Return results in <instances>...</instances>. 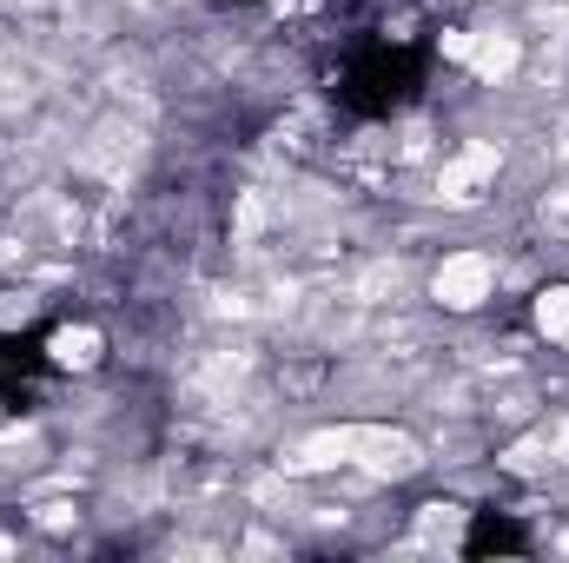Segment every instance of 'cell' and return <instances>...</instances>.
<instances>
[{
  "instance_id": "2",
  "label": "cell",
  "mask_w": 569,
  "mask_h": 563,
  "mask_svg": "<svg viewBox=\"0 0 569 563\" xmlns=\"http://www.w3.org/2000/svg\"><path fill=\"white\" fill-rule=\"evenodd\" d=\"M497 166H503V146L497 140H470L457 159H443V172H437V192L450 199V206H470L490 179H497Z\"/></svg>"
},
{
  "instance_id": "1",
  "label": "cell",
  "mask_w": 569,
  "mask_h": 563,
  "mask_svg": "<svg viewBox=\"0 0 569 563\" xmlns=\"http://www.w3.org/2000/svg\"><path fill=\"white\" fill-rule=\"evenodd\" d=\"M351 464L365 477H411L425 464L418 437L411 431H391V424H351Z\"/></svg>"
},
{
  "instance_id": "4",
  "label": "cell",
  "mask_w": 569,
  "mask_h": 563,
  "mask_svg": "<svg viewBox=\"0 0 569 563\" xmlns=\"http://www.w3.org/2000/svg\"><path fill=\"white\" fill-rule=\"evenodd\" d=\"M133 159H140V134H133V127H100L93 146L80 152V166H93V172H107V179H127Z\"/></svg>"
},
{
  "instance_id": "5",
  "label": "cell",
  "mask_w": 569,
  "mask_h": 563,
  "mask_svg": "<svg viewBox=\"0 0 569 563\" xmlns=\"http://www.w3.org/2000/svg\"><path fill=\"white\" fill-rule=\"evenodd\" d=\"M331 464H351V424H338V431H311V437L284 457V471H331Z\"/></svg>"
},
{
  "instance_id": "12",
  "label": "cell",
  "mask_w": 569,
  "mask_h": 563,
  "mask_svg": "<svg viewBox=\"0 0 569 563\" xmlns=\"http://www.w3.org/2000/svg\"><path fill=\"white\" fill-rule=\"evenodd\" d=\"M543 219H550V233H569V186L543 199Z\"/></svg>"
},
{
  "instance_id": "16",
  "label": "cell",
  "mask_w": 569,
  "mask_h": 563,
  "mask_svg": "<svg viewBox=\"0 0 569 563\" xmlns=\"http://www.w3.org/2000/svg\"><path fill=\"white\" fill-rule=\"evenodd\" d=\"M550 457H569V424L557 431V437H550Z\"/></svg>"
},
{
  "instance_id": "14",
  "label": "cell",
  "mask_w": 569,
  "mask_h": 563,
  "mask_svg": "<svg viewBox=\"0 0 569 563\" xmlns=\"http://www.w3.org/2000/svg\"><path fill=\"white\" fill-rule=\"evenodd\" d=\"M470 40H477V33H443V53H450V60H470Z\"/></svg>"
},
{
  "instance_id": "7",
  "label": "cell",
  "mask_w": 569,
  "mask_h": 563,
  "mask_svg": "<svg viewBox=\"0 0 569 563\" xmlns=\"http://www.w3.org/2000/svg\"><path fill=\"white\" fill-rule=\"evenodd\" d=\"M93 358H100V332H93V325H67V332H53V365L87 372Z\"/></svg>"
},
{
  "instance_id": "8",
  "label": "cell",
  "mask_w": 569,
  "mask_h": 563,
  "mask_svg": "<svg viewBox=\"0 0 569 563\" xmlns=\"http://www.w3.org/2000/svg\"><path fill=\"white\" fill-rule=\"evenodd\" d=\"M457 537H463V511H457V504H425V517H418V544L450 551Z\"/></svg>"
},
{
  "instance_id": "17",
  "label": "cell",
  "mask_w": 569,
  "mask_h": 563,
  "mask_svg": "<svg viewBox=\"0 0 569 563\" xmlns=\"http://www.w3.org/2000/svg\"><path fill=\"white\" fill-rule=\"evenodd\" d=\"M563 345H569V338H563Z\"/></svg>"
},
{
  "instance_id": "6",
  "label": "cell",
  "mask_w": 569,
  "mask_h": 563,
  "mask_svg": "<svg viewBox=\"0 0 569 563\" xmlns=\"http://www.w3.org/2000/svg\"><path fill=\"white\" fill-rule=\"evenodd\" d=\"M517 60H523V53H517L510 33H477V40H470V67H477L483 80H510Z\"/></svg>"
},
{
  "instance_id": "3",
  "label": "cell",
  "mask_w": 569,
  "mask_h": 563,
  "mask_svg": "<svg viewBox=\"0 0 569 563\" xmlns=\"http://www.w3.org/2000/svg\"><path fill=\"white\" fill-rule=\"evenodd\" d=\"M430 292H437L450 312H477V305L490 298V259H483V253H457V259H443L437 279H430Z\"/></svg>"
},
{
  "instance_id": "9",
  "label": "cell",
  "mask_w": 569,
  "mask_h": 563,
  "mask_svg": "<svg viewBox=\"0 0 569 563\" xmlns=\"http://www.w3.org/2000/svg\"><path fill=\"white\" fill-rule=\"evenodd\" d=\"M537 325H543L550 338H569V285H550V292L537 298Z\"/></svg>"
},
{
  "instance_id": "13",
  "label": "cell",
  "mask_w": 569,
  "mask_h": 563,
  "mask_svg": "<svg viewBox=\"0 0 569 563\" xmlns=\"http://www.w3.org/2000/svg\"><path fill=\"white\" fill-rule=\"evenodd\" d=\"M40 524H47V531H67V524H73V504H40Z\"/></svg>"
},
{
  "instance_id": "11",
  "label": "cell",
  "mask_w": 569,
  "mask_h": 563,
  "mask_svg": "<svg viewBox=\"0 0 569 563\" xmlns=\"http://www.w3.org/2000/svg\"><path fill=\"white\" fill-rule=\"evenodd\" d=\"M259 226H266V199L246 192V199H239V239H259Z\"/></svg>"
},
{
  "instance_id": "10",
  "label": "cell",
  "mask_w": 569,
  "mask_h": 563,
  "mask_svg": "<svg viewBox=\"0 0 569 563\" xmlns=\"http://www.w3.org/2000/svg\"><path fill=\"white\" fill-rule=\"evenodd\" d=\"M543 451H550V437H523V444H510V457H503V464H510V471H537V464H543Z\"/></svg>"
},
{
  "instance_id": "15",
  "label": "cell",
  "mask_w": 569,
  "mask_h": 563,
  "mask_svg": "<svg viewBox=\"0 0 569 563\" xmlns=\"http://www.w3.org/2000/svg\"><path fill=\"white\" fill-rule=\"evenodd\" d=\"M27 312H33V305H27V298H7V305H0V325H20V318H27Z\"/></svg>"
}]
</instances>
